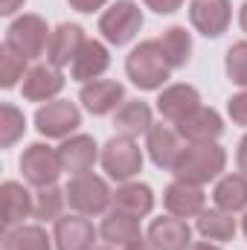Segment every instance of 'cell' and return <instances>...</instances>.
Listing matches in <instances>:
<instances>
[{"label": "cell", "instance_id": "38", "mask_svg": "<svg viewBox=\"0 0 247 250\" xmlns=\"http://www.w3.org/2000/svg\"><path fill=\"white\" fill-rule=\"evenodd\" d=\"M239 23H242V29L247 32V0L242 3V12H239Z\"/></svg>", "mask_w": 247, "mask_h": 250}, {"label": "cell", "instance_id": "11", "mask_svg": "<svg viewBox=\"0 0 247 250\" xmlns=\"http://www.w3.org/2000/svg\"><path fill=\"white\" fill-rule=\"evenodd\" d=\"M201 108V93L192 87V84H169L160 96H157V111L166 123L181 125L189 117Z\"/></svg>", "mask_w": 247, "mask_h": 250}, {"label": "cell", "instance_id": "22", "mask_svg": "<svg viewBox=\"0 0 247 250\" xmlns=\"http://www.w3.org/2000/svg\"><path fill=\"white\" fill-rule=\"evenodd\" d=\"M99 233H102V239L108 242V248H114V250H125V248H131V245H137V242H143L140 218H131V215H125L120 209H114V212L102 221Z\"/></svg>", "mask_w": 247, "mask_h": 250}, {"label": "cell", "instance_id": "19", "mask_svg": "<svg viewBox=\"0 0 247 250\" xmlns=\"http://www.w3.org/2000/svg\"><path fill=\"white\" fill-rule=\"evenodd\" d=\"M111 67V53H108V47L102 44V41H84V47L79 50V56H76V62L70 64V76L76 79V82H96L105 70Z\"/></svg>", "mask_w": 247, "mask_h": 250}, {"label": "cell", "instance_id": "33", "mask_svg": "<svg viewBox=\"0 0 247 250\" xmlns=\"http://www.w3.org/2000/svg\"><path fill=\"white\" fill-rule=\"evenodd\" d=\"M227 114H230V120H233L236 125H245L247 128V90L236 93V96H230V102H227Z\"/></svg>", "mask_w": 247, "mask_h": 250}, {"label": "cell", "instance_id": "31", "mask_svg": "<svg viewBox=\"0 0 247 250\" xmlns=\"http://www.w3.org/2000/svg\"><path fill=\"white\" fill-rule=\"evenodd\" d=\"M23 131H26V117L15 108V105H3L0 108V146L3 148H9V146H15L21 137H23Z\"/></svg>", "mask_w": 247, "mask_h": 250}, {"label": "cell", "instance_id": "3", "mask_svg": "<svg viewBox=\"0 0 247 250\" xmlns=\"http://www.w3.org/2000/svg\"><path fill=\"white\" fill-rule=\"evenodd\" d=\"M50 38H53V32L47 29V21L41 15H21L18 21H12V26L6 32V44L26 62L47 56Z\"/></svg>", "mask_w": 247, "mask_h": 250}, {"label": "cell", "instance_id": "1", "mask_svg": "<svg viewBox=\"0 0 247 250\" xmlns=\"http://www.w3.org/2000/svg\"><path fill=\"white\" fill-rule=\"evenodd\" d=\"M224 166H227V151L218 143H189L181 151L172 172L184 184L204 187V184L215 181L224 172Z\"/></svg>", "mask_w": 247, "mask_h": 250}, {"label": "cell", "instance_id": "24", "mask_svg": "<svg viewBox=\"0 0 247 250\" xmlns=\"http://www.w3.org/2000/svg\"><path fill=\"white\" fill-rule=\"evenodd\" d=\"M151 108L140 99H131V102H123V108L117 111L114 117V128L125 134V137H140V134H148L151 128Z\"/></svg>", "mask_w": 247, "mask_h": 250}, {"label": "cell", "instance_id": "7", "mask_svg": "<svg viewBox=\"0 0 247 250\" xmlns=\"http://www.w3.org/2000/svg\"><path fill=\"white\" fill-rule=\"evenodd\" d=\"M21 172L23 178L32 184V187L44 189V187H56L59 175L64 172L62 157H59V148H50L44 143H32L23 157H21Z\"/></svg>", "mask_w": 247, "mask_h": 250}, {"label": "cell", "instance_id": "18", "mask_svg": "<svg viewBox=\"0 0 247 250\" xmlns=\"http://www.w3.org/2000/svg\"><path fill=\"white\" fill-rule=\"evenodd\" d=\"M59 157H62V166L64 172H70L73 178L76 175H84L93 169L99 151H96V140L87 137V134H76L70 140H64L59 146Z\"/></svg>", "mask_w": 247, "mask_h": 250}, {"label": "cell", "instance_id": "17", "mask_svg": "<svg viewBox=\"0 0 247 250\" xmlns=\"http://www.w3.org/2000/svg\"><path fill=\"white\" fill-rule=\"evenodd\" d=\"M84 29L79 26V23H62V26H56V32H53V38H50V47H47V62L53 64V67H67V64L76 62V56H79V50L84 47Z\"/></svg>", "mask_w": 247, "mask_h": 250}, {"label": "cell", "instance_id": "5", "mask_svg": "<svg viewBox=\"0 0 247 250\" xmlns=\"http://www.w3.org/2000/svg\"><path fill=\"white\" fill-rule=\"evenodd\" d=\"M140 29H143V9L134 0H117L99 18V32L114 47H125L128 41H134Z\"/></svg>", "mask_w": 247, "mask_h": 250}, {"label": "cell", "instance_id": "30", "mask_svg": "<svg viewBox=\"0 0 247 250\" xmlns=\"http://www.w3.org/2000/svg\"><path fill=\"white\" fill-rule=\"evenodd\" d=\"M64 201H67V195H64L59 187H44L38 189V195H35V218L38 221H59L62 218V207Z\"/></svg>", "mask_w": 247, "mask_h": 250}, {"label": "cell", "instance_id": "23", "mask_svg": "<svg viewBox=\"0 0 247 250\" xmlns=\"http://www.w3.org/2000/svg\"><path fill=\"white\" fill-rule=\"evenodd\" d=\"M114 209L131 218H145L154 209V192L145 184H123L114 192Z\"/></svg>", "mask_w": 247, "mask_h": 250}, {"label": "cell", "instance_id": "36", "mask_svg": "<svg viewBox=\"0 0 247 250\" xmlns=\"http://www.w3.org/2000/svg\"><path fill=\"white\" fill-rule=\"evenodd\" d=\"M236 163H239V172L247 178V134H245V140L239 143V154H236Z\"/></svg>", "mask_w": 247, "mask_h": 250}, {"label": "cell", "instance_id": "14", "mask_svg": "<svg viewBox=\"0 0 247 250\" xmlns=\"http://www.w3.org/2000/svg\"><path fill=\"white\" fill-rule=\"evenodd\" d=\"M21 90H23L26 102H50L53 96H59L64 90V76L62 70L53 67V64H35L26 73Z\"/></svg>", "mask_w": 247, "mask_h": 250}, {"label": "cell", "instance_id": "26", "mask_svg": "<svg viewBox=\"0 0 247 250\" xmlns=\"http://www.w3.org/2000/svg\"><path fill=\"white\" fill-rule=\"evenodd\" d=\"M198 233L206 239V242H233L236 236V218L233 212H224V209H204L198 215Z\"/></svg>", "mask_w": 247, "mask_h": 250}, {"label": "cell", "instance_id": "41", "mask_svg": "<svg viewBox=\"0 0 247 250\" xmlns=\"http://www.w3.org/2000/svg\"><path fill=\"white\" fill-rule=\"evenodd\" d=\"M242 230H245V236H247V212H245V218H242Z\"/></svg>", "mask_w": 247, "mask_h": 250}, {"label": "cell", "instance_id": "35", "mask_svg": "<svg viewBox=\"0 0 247 250\" xmlns=\"http://www.w3.org/2000/svg\"><path fill=\"white\" fill-rule=\"evenodd\" d=\"M76 12H96V9H102L108 0H67Z\"/></svg>", "mask_w": 247, "mask_h": 250}, {"label": "cell", "instance_id": "4", "mask_svg": "<svg viewBox=\"0 0 247 250\" xmlns=\"http://www.w3.org/2000/svg\"><path fill=\"white\" fill-rule=\"evenodd\" d=\"M67 204L79 212V215H102L108 209V204H114V192L108 189V184L93 175V172H84V175H76L67 189Z\"/></svg>", "mask_w": 247, "mask_h": 250}, {"label": "cell", "instance_id": "2", "mask_svg": "<svg viewBox=\"0 0 247 250\" xmlns=\"http://www.w3.org/2000/svg\"><path fill=\"white\" fill-rule=\"evenodd\" d=\"M169 62L163 59V50L157 41H140L125 62V73L128 79L140 87V90H157L166 84L169 79Z\"/></svg>", "mask_w": 247, "mask_h": 250}, {"label": "cell", "instance_id": "15", "mask_svg": "<svg viewBox=\"0 0 247 250\" xmlns=\"http://www.w3.org/2000/svg\"><path fill=\"white\" fill-rule=\"evenodd\" d=\"M163 204L169 209V215H178V218H198L204 212V204H206V195L204 189L195 187V184H184V181H175L169 184L163 192Z\"/></svg>", "mask_w": 247, "mask_h": 250}, {"label": "cell", "instance_id": "27", "mask_svg": "<svg viewBox=\"0 0 247 250\" xmlns=\"http://www.w3.org/2000/svg\"><path fill=\"white\" fill-rule=\"evenodd\" d=\"M160 50H163V59L169 62L172 70H181L189 64V56H192V38L184 26H169L160 38H157Z\"/></svg>", "mask_w": 247, "mask_h": 250}, {"label": "cell", "instance_id": "32", "mask_svg": "<svg viewBox=\"0 0 247 250\" xmlns=\"http://www.w3.org/2000/svg\"><path fill=\"white\" fill-rule=\"evenodd\" d=\"M224 70L230 76L233 84L247 87V41H239L227 50V59H224Z\"/></svg>", "mask_w": 247, "mask_h": 250}, {"label": "cell", "instance_id": "25", "mask_svg": "<svg viewBox=\"0 0 247 250\" xmlns=\"http://www.w3.org/2000/svg\"><path fill=\"white\" fill-rule=\"evenodd\" d=\"M212 201L224 212H242V209H247V178L245 175L221 178L215 192H212Z\"/></svg>", "mask_w": 247, "mask_h": 250}, {"label": "cell", "instance_id": "13", "mask_svg": "<svg viewBox=\"0 0 247 250\" xmlns=\"http://www.w3.org/2000/svg\"><path fill=\"white\" fill-rule=\"evenodd\" d=\"M148 245L154 250H189L192 248V227L178 215L154 218L148 227Z\"/></svg>", "mask_w": 247, "mask_h": 250}, {"label": "cell", "instance_id": "21", "mask_svg": "<svg viewBox=\"0 0 247 250\" xmlns=\"http://www.w3.org/2000/svg\"><path fill=\"white\" fill-rule=\"evenodd\" d=\"M178 134H181L184 140H189V143H215V140L224 134L221 114L201 105L195 114H189L184 123L178 125Z\"/></svg>", "mask_w": 247, "mask_h": 250}, {"label": "cell", "instance_id": "8", "mask_svg": "<svg viewBox=\"0 0 247 250\" xmlns=\"http://www.w3.org/2000/svg\"><path fill=\"white\" fill-rule=\"evenodd\" d=\"M189 21L204 38H218L227 32V26L233 21V6H230V0H192Z\"/></svg>", "mask_w": 247, "mask_h": 250}, {"label": "cell", "instance_id": "6", "mask_svg": "<svg viewBox=\"0 0 247 250\" xmlns=\"http://www.w3.org/2000/svg\"><path fill=\"white\" fill-rule=\"evenodd\" d=\"M102 169L108 172V178L120 181V184H128L134 175H140L143 169V151L140 146L134 143V137H111L102 148Z\"/></svg>", "mask_w": 247, "mask_h": 250}, {"label": "cell", "instance_id": "40", "mask_svg": "<svg viewBox=\"0 0 247 250\" xmlns=\"http://www.w3.org/2000/svg\"><path fill=\"white\" fill-rule=\"evenodd\" d=\"M125 250H154V248H151V245L143 239V242H137V245H131V248H125Z\"/></svg>", "mask_w": 247, "mask_h": 250}, {"label": "cell", "instance_id": "37", "mask_svg": "<svg viewBox=\"0 0 247 250\" xmlns=\"http://www.w3.org/2000/svg\"><path fill=\"white\" fill-rule=\"evenodd\" d=\"M23 6V0H0V15H15Z\"/></svg>", "mask_w": 247, "mask_h": 250}, {"label": "cell", "instance_id": "10", "mask_svg": "<svg viewBox=\"0 0 247 250\" xmlns=\"http://www.w3.org/2000/svg\"><path fill=\"white\" fill-rule=\"evenodd\" d=\"M82 105L93 114V117H105V114H114L120 111L125 102V87L114 79H96V82H87L79 93Z\"/></svg>", "mask_w": 247, "mask_h": 250}, {"label": "cell", "instance_id": "20", "mask_svg": "<svg viewBox=\"0 0 247 250\" xmlns=\"http://www.w3.org/2000/svg\"><path fill=\"white\" fill-rule=\"evenodd\" d=\"M0 201H3V227H21L23 218L35 212V195H29L18 181H6L0 187Z\"/></svg>", "mask_w": 247, "mask_h": 250}, {"label": "cell", "instance_id": "28", "mask_svg": "<svg viewBox=\"0 0 247 250\" xmlns=\"http://www.w3.org/2000/svg\"><path fill=\"white\" fill-rule=\"evenodd\" d=\"M3 250H53L50 236L38 224H21L6 230L3 236Z\"/></svg>", "mask_w": 247, "mask_h": 250}, {"label": "cell", "instance_id": "39", "mask_svg": "<svg viewBox=\"0 0 247 250\" xmlns=\"http://www.w3.org/2000/svg\"><path fill=\"white\" fill-rule=\"evenodd\" d=\"M189 250H221L218 245H209V242H198V245H192Z\"/></svg>", "mask_w": 247, "mask_h": 250}, {"label": "cell", "instance_id": "34", "mask_svg": "<svg viewBox=\"0 0 247 250\" xmlns=\"http://www.w3.org/2000/svg\"><path fill=\"white\" fill-rule=\"evenodd\" d=\"M143 3L157 15H172V12H178L184 6V0H143Z\"/></svg>", "mask_w": 247, "mask_h": 250}, {"label": "cell", "instance_id": "29", "mask_svg": "<svg viewBox=\"0 0 247 250\" xmlns=\"http://www.w3.org/2000/svg\"><path fill=\"white\" fill-rule=\"evenodd\" d=\"M26 59L23 56H18L9 44H3L0 47V84L6 87V90H12L21 79H26Z\"/></svg>", "mask_w": 247, "mask_h": 250}, {"label": "cell", "instance_id": "42", "mask_svg": "<svg viewBox=\"0 0 247 250\" xmlns=\"http://www.w3.org/2000/svg\"><path fill=\"white\" fill-rule=\"evenodd\" d=\"M102 250H114V248H102Z\"/></svg>", "mask_w": 247, "mask_h": 250}, {"label": "cell", "instance_id": "9", "mask_svg": "<svg viewBox=\"0 0 247 250\" xmlns=\"http://www.w3.org/2000/svg\"><path fill=\"white\" fill-rule=\"evenodd\" d=\"M79 125H82V114H79V108H76L73 102H67V99L47 102V105H41L38 114H35V128H38V134H44V137L62 140L70 131H76Z\"/></svg>", "mask_w": 247, "mask_h": 250}, {"label": "cell", "instance_id": "12", "mask_svg": "<svg viewBox=\"0 0 247 250\" xmlns=\"http://www.w3.org/2000/svg\"><path fill=\"white\" fill-rule=\"evenodd\" d=\"M56 250H93L96 245V227L84 218V215H62L56 221V233H53Z\"/></svg>", "mask_w": 247, "mask_h": 250}, {"label": "cell", "instance_id": "16", "mask_svg": "<svg viewBox=\"0 0 247 250\" xmlns=\"http://www.w3.org/2000/svg\"><path fill=\"white\" fill-rule=\"evenodd\" d=\"M145 148H148V157L154 160V166H160V169H175V163H178V157L184 151L178 128H169L163 123L148 128Z\"/></svg>", "mask_w": 247, "mask_h": 250}]
</instances>
